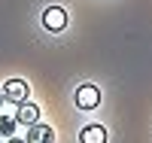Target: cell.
<instances>
[{
  "label": "cell",
  "mask_w": 152,
  "mask_h": 143,
  "mask_svg": "<svg viewBox=\"0 0 152 143\" xmlns=\"http://www.w3.org/2000/svg\"><path fill=\"white\" fill-rule=\"evenodd\" d=\"M6 143H28V140H18V137H6Z\"/></svg>",
  "instance_id": "cell-8"
},
{
  "label": "cell",
  "mask_w": 152,
  "mask_h": 143,
  "mask_svg": "<svg viewBox=\"0 0 152 143\" xmlns=\"http://www.w3.org/2000/svg\"><path fill=\"white\" fill-rule=\"evenodd\" d=\"M0 143H3V140H0Z\"/></svg>",
  "instance_id": "cell-10"
},
{
  "label": "cell",
  "mask_w": 152,
  "mask_h": 143,
  "mask_svg": "<svg viewBox=\"0 0 152 143\" xmlns=\"http://www.w3.org/2000/svg\"><path fill=\"white\" fill-rule=\"evenodd\" d=\"M3 98L12 100V103H24V100H28V82H21V79H6Z\"/></svg>",
  "instance_id": "cell-3"
},
{
  "label": "cell",
  "mask_w": 152,
  "mask_h": 143,
  "mask_svg": "<svg viewBox=\"0 0 152 143\" xmlns=\"http://www.w3.org/2000/svg\"><path fill=\"white\" fill-rule=\"evenodd\" d=\"M15 122L18 125H37L40 122V107L37 103H31V100H24V103H18V113H15Z\"/></svg>",
  "instance_id": "cell-4"
},
{
  "label": "cell",
  "mask_w": 152,
  "mask_h": 143,
  "mask_svg": "<svg viewBox=\"0 0 152 143\" xmlns=\"http://www.w3.org/2000/svg\"><path fill=\"white\" fill-rule=\"evenodd\" d=\"M28 143H55V131L49 125H31V131H28V137H24Z\"/></svg>",
  "instance_id": "cell-5"
},
{
  "label": "cell",
  "mask_w": 152,
  "mask_h": 143,
  "mask_svg": "<svg viewBox=\"0 0 152 143\" xmlns=\"http://www.w3.org/2000/svg\"><path fill=\"white\" fill-rule=\"evenodd\" d=\"M3 100H6V98H3V92H0V107H3Z\"/></svg>",
  "instance_id": "cell-9"
},
{
  "label": "cell",
  "mask_w": 152,
  "mask_h": 143,
  "mask_svg": "<svg viewBox=\"0 0 152 143\" xmlns=\"http://www.w3.org/2000/svg\"><path fill=\"white\" fill-rule=\"evenodd\" d=\"M79 143H107V128L104 125H85L79 131Z\"/></svg>",
  "instance_id": "cell-6"
},
{
  "label": "cell",
  "mask_w": 152,
  "mask_h": 143,
  "mask_svg": "<svg viewBox=\"0 0 152 143\" xmlns=\"http://www.w3.org/2000/svg\"><path fill=\"white\" fill-rule=\"evenodd\" d=\"M97 103H100L97 85H79V88H76V107H79V110H94Z\"/></svg>",
  "instance_id": "cell-2"
},
{
  "label": "cell",
  "mask_w": 152,
  "mask_h": 143,
  "mask_svg": "<svg viewBox=\"0 0 152 143\" xmlns=\"http://www.w3.org/2000/svg\"><path fill=\"white\" fill-rule=\"evenodd\" d=\"M15 116H0V137H12L15 134Z\"/></svg>",
  "instance_id": "cell-7"
},
{
  "label": "cell",
  "mask_w": 152,
  "mask_h": 143,
  "mask_svg": "<svg viewBox=\"0 0 152 143\" xmlns=\"http://www.w3.org/2000/svg\"><path fill=\"white\" fill-rule=\"evenodd\" d=\"M43 28L52 31V34H61V31L67 28V12L61 9V6H46L43 9Z\"/></svg>",
  "instance_id": "cell-1"
}]
</instances>
